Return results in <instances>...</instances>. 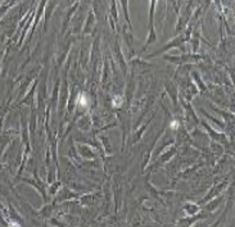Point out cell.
Listing matches in <instances>:
<instances>
[{
  "instance_id": "cell-1",
  "label": "cell",
  "mask_w": 235,
  "mask_h": 227,
  "mask_svg": "<svg viewBox=\"0 0 235 227\" xmlns=\"http://www.w3.org/2000/svg\"><path fill=\"white\" fill-rule=\"evenodd\" d=\"M80 105L81 107H88L89 105V100L86 98V95H81L80 96Z\"/></svg>"
},
{
  "instance_id": "cell-2",
  "label": "cell",
  "mask_w": 235,
  "mask_h": 227,
  "mask_svg": "<svg viewBox=\"0 0 235 227\" xmlns=\"http://www.w3.org/2000/svg\"><path fill=\"white\" fill-rule=\"evenodd\" d=\"M177 127H179V122L177 121H173L172 122V123H171V128H177Z\"/></svg>"
}]
</instances>
